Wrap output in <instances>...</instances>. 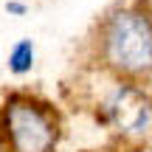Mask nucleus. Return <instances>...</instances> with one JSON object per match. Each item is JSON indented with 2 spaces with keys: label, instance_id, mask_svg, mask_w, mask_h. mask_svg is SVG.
I'll list each match as a JSON object with an SVG mask.
<instances>
[{
  "label": "nucleus",
  "instance_id": "nucleus-1",
  "mask_svg": "<svg viewBox=\"0 0 152 152\" xmlns=\"http://www.w3.org/2000/svg\"><path fill=\"white\" fill-rule=\"evenodd\" d=\"M90 71L152 82V0H118L87 37Z\"/></svg>",
  "mask_w": 152,
  "mask_h": 152
},
{
  "label": "nucleus",
  "instance_id": "nucleus-2",
  "mask_svg": "<svg viewBox=\"0 0 152 152\" xmlns=\"http://www.w3.org/2000/svg\"><path fill=\"white\" fill-rule=\"evenodd\" d=\"M62 118L54 104L26 90L0 102V144L6 152H56Z\"/></svg>",
  "mask_w": 152,
  "mask_h": 152
},
{
  "label": "nucleus",
  "instance_id": "nucleus-3",
  "mask_svg": "<svg viewBox=\"0 0 152 152\" xmlns=\"http://www.w3.org/2000/svg\"><path fill=\"white\" fill-rule=\"evenodd\" d=\"M104 85L96 93V118L124 144H152V87L149 82L115 79L102 73Z\"/></svg>",
  "mask_w": 152,
  "mask_h": 152
},
{
  "label": "nucleus",
  "instance_id": "nucleus-4",
  "mask_svg": "<svg viewBox=\"0 0 152 152\" xmlns=\"http://www.w3.org/2000/svg\"><path fill=\"white\" fill-rule=\"evenodd\" d=\"M6 68H9L11 76L23 79L37 68V45H34L31 37H20L14 45L9 48V56H6Z\"/></svg>",
  "mask_w": 152,
  "mask_h": 152
},
{
  "label": "nucleus",
  "instance_id": "nucleus-5",
  "mask_svg": "<svg viewBox=\"0 0 152 152\" xmlns=\"http://www.w3.org/2000/svg\"><path fill=\"white\" fill-rule=\"evenodd\" d=\"M3 11L9 17H26L28 14V3H23V0H6V3H3Z\"/></svg>",
  "mask_w": 152,
  "mask_h": 152
}]
</instances>
